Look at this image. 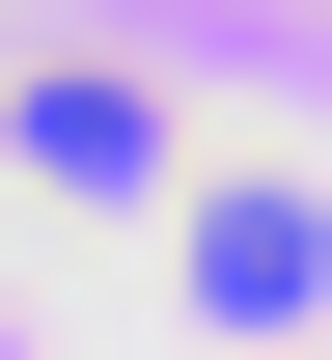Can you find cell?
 Instances as JSON below:
<instances>
[{
    "instance_id": "6da1fadb",
    "label": "cell",
    "mask_w": 332,
    "mask_h": 360,
    "mask_svg": "<svg viewBox=\"0 0 332 360\" xmlns=\"http://www.w3.org/2000/svg\"><path fill=\"white\" fill-rule=\"evenodd\" d=\"M222 222H194V305H305L332 277V222H305V167H194Z\"/></svg>"
}]
</instances>
